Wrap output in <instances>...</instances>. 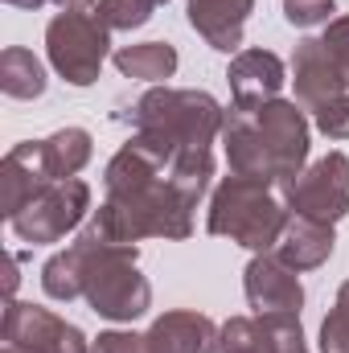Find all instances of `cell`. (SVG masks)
Returning a JSON list of instances; mask_svg holds the SVG:
<instances>
[{
  "mask_svg": "<svg viewBox=\"0 0 349 353\" xmlns=\"http://www.w3.org/2000/svg\"><path fill=\"white\" fill-rule=\"evenodd\" d=\"M243 292H247V304L255 308V316H267V312H296L300 316V308H304L300 271H292L275 251H263L247 263Z\"/></svg>",
  "mask_w": 349,
  "mask_h": 353,
  "instance_id": "obj_10",
  "label": "cell"
},
{
  "mask_svg": "<svg viewBox=\"0 0 349 353\" xmlns=\"http://www.w3.org/2000/svg\"><path fill=\"white\" fill-rule=\"evenodd\" d=\"M90 353H152V350H148L144 333L111 329V333H99V341H90Z\"/></svg>",
  "mask_w": 349,
  "mask_h": 353,
  "instance_id": "obj_27",
  "label": "cell"
},
{
  "mask_svg": "<svg viewBox=\"0 0 349 353\" xmlns=\"http://www.w3.org/2000/svg\"><path fill=\"white\" fill-rule=\"evenodd\" d=\"M333 243H337V239H333V226L292 214L288 230H283L279 243H275V255L292 267V271H312V267H321L333 255Z\"/></svg>",
  "mask_w": 349,
  "mask_h": 353,
  "instance_id": "obj_16",
  "label": "cell"
},
{
  "mask_svg": "<svg viewBox=\"0 0 349 353\" xmlns=\"http://www.w3.org/2000/svg\"><path fill=\"white\" fill-rule=\"evenodd\" d=\"M103 205L90 214V230L107 243L136 247L140 239H189L193 201L181 193L173 161L148 140L132 136L103 173Z\"/></svg>",
  "mask_w": 349,
  "mask_h": 353,
  "instance_id": "obj_1",
  "label": "cell"
},
{
  "mask_svg": "<svg viewBox=\"0 0 349 353\" xmlns=\"http://www.w3.org/2000/svg\"><path fill=\"white\" fill-rule=\"evenodd\" d=\"M288 222H292V210H288L283 189L275 181L230 173L222 176V185L210 197L206 230L263 255V251H275V243L288 230Z\"/></svg>",
  "mask_w": 349,
  "mask_h": 353,
  "instance_id": "obj_4",
  "label": "cell"
},
{
  "mask_svg": "<svg viewBox=\"0 0 349 353\" xmlns=\"http://www.w3.org/2000/svg\"><path fill=\"white\" fill-rule=\"evenodd\" d=\"M115 70L123 79H136V83H165L177 74V50L169 41H140V46H123L111 54Z\"/></svg>",
  "mask_w": 349,
  "mask_h": 353,
  "instance_id": "obj_17",
  "label": "cell"
},
{
  "mask_svg": "<svg viewBox=\"0 0 349 353\" xmlns=\"http://www.w3.org/2000/svg\"><path fill=\"white\" fill-rule=\"evenodd\" d=\"M87 210H90V185L83 176H66V181H50L8 226L21 243L50 247V243H62L66 234H74L83 226Z\"/></svg>",
  "mask_w": 349,
  "mask_h": 353,
  "instance_id": "obj_7",
  "label": "cell"
},
{
  "mask_svg": "<svg viewBox=\"0 0 349 353\" xmlns=\"http://www.w3.org/2000/svg\"><path fill=\"white\" fill-rule=\"evenodd\" d=\"M144 4H148V8H157V4H169V0H144Z\"/></svg>",
  "mask_w": 349,
  "mask_h": 353,
  "instance_id": "obj_31",
  "label": "cell"
},
{
  "mask_svg": "<svg viewBox=\"0 0 349 353\" xmlns=\"http://www.w3.org/2000/svg\"><path fill=\"white\" fill-rule=\"evenodd\" d=\"M283 201L296 218H312L325 226H337L349 214V157L329 152L312 161L300 176L283 185Z\"/></svg>",
  "mask_w": 349,
  "mask_h": 353,
  "instance_id": "obj_8",
  "label": "cell"
},
{
  "mask_svg": "<svg viewBox=\"0 0 349 353\" xmlns=\"http://www.w3.org/2000/svg\"><path fill=\"white\" fill-rule=\"evenodd\" d=\"M90 12H94L111 33H115V29H140V25L152 21V8H148L144 0H99Z\"/></svg>",
  "mask_w": 349,
  "mask_h": 353,
  "instance_id": "obj_23",
  "label": "cell"
},
{
  "mask_svg": "<svg viewBox=\"0 0 349 353\" xmlns=\"http://www.w3.org/2000/svg\"><path fill=\"white\" fill-rule=\"evenodd\" d=\"M337 12L333 0H283V21L296 25V29H317V25H329Z\"/></svg>",
  "mask_w": 349,
  "mask_h": 353,
  "instance_id": "obj_25",
  "label": "cell"
},
{
  "mask_svg": "<svg viewBox=\"0 0 349 353\" xmlns=\"http://www.w3.org/2000/svg\"><path fill=\"white\" fill-rule=\"evenodd\" d=\"M292 83H296V99H300V107H308V111H317V107H325V103H333V99L349 94L346 74L337 70V62H333V54L325 50L321 37H304V41L296 46V58H292Z\"/></svg>",
  "mask_w": 349,
  "mask_h": 353,
  "instance_id": "obj_11",
  "label": "cell"
},
{
  "mask_svg": "<svg viewBox=\"0 0 349 353\" xmlns=\"http://www.w3.org/2000/svg\"><path fill=\"white\" fill-rule=\"evenodd\" d=\"M4 4H12V8H41V4H54V0H4Z\"/></svg>",
  "mask_w": 349,
  "mask_h": 353,
  "instance_id": "obj_30",
  "label": "cell"
},
{
  "mask_svg": "<svg viewBox=\"0 0 349 353\" xmlns=\"http://www.w3.org/2000/svg\"><path fill=\"white\" fill-rule=\"evenodd\" d=\"M136 128L140 140H148L157 152L169 161H181L185 152H210V144L222 136L226 111L210 90H173V87H152L140 94L128 111H119Z\"/></svg>",
  "mask_w": 349,
  "mask_h": 353,
  "instance_id": "obj_3",
  "label": "cell"
},
{
  "mask_svg": "<svg viewBox=\"0 0 349 353\" xmlns=\"http://www.w3.org/2000/svg\"><path fill=\"white\" fill-rule=\"evenodd\" d=\"M230 94H235V107L243 111H255L263 103L279 99V90L288 83V66L271 54V50H239L230 70Z\"/></svg>",
  "mask_w": 349,
  "mask_h": 353,
  "instance_id": "obj_12",
  "label": "cell"
},
{
  "mask_svg": "<svg viewBox=\"0 0 349 353\" xmlns=\"http://www.w3.org/2000/svg\"><path fill=\"white\" fill-rule=\"evenodd\" d=\"M90 152H94V140L87 128H62V132L41 140V165L54 181L79 176L90 165Z\"/></svg>",
  "mask_w": 349,
  "mask_h": 353,
  "instance_id": "obj_18",
  "label": "cell"
},
{
  "mask_svg": "<svg viewBox=\"0 0 349 353\" xmlns=\"http://www.w3.org/2000/svg\"><path fill=\"white\" fill-rule=\"evenodd\" d=\"M46 54L58 79L70 87H90L111 54V29L94 12H58L46 25Z\"/></svg>",
  "mask_w": 349,
  "mask_h": 353,
  "instance_id": "obj_6",
  "label": "cell"
},
{
  "mask_svg": "<svg viewBox=\"0 0 349 353\" xmlns=\"http://www.w3.org/2000/svg\"><path fill=\"white\" fill-rule=\"evenodd\" d=\"M312 123H317V132H325L329 140H349V94L325 103V107H317V111H312Z\"/></svg>",
  "mask_w": 349,
  "mask_h": 353,
  "instance_id": "obj_26",
  "label": "cell"
},
{
  "mask_svg": "<svg viewBox=\"0 0 349 353\" xmlns=\"http://www.w3.org/2000/svg\"><path fill=\"white\" fill-rule=\"evenodd\" d=\"M54 176L41 165V140H25L17 148H8L4 165H0V214L12 222Z\"/></svg>",
  "mask_w": 349,
  "mask_h": 353,
  "instance_id": "obj_13",
  "label": "cell"
},
{
  "mask_svg": "<svg viewBox=\"0 0 349 353\" xmlns=\"http://www.w3.org/2000/svg\"><path fill=\"white\" fill-rule=\"evenodd\" d=\"M0 337H4L0 353H90V341L83 337V329H74L70 321H62L50 308L21 304V300L4 304Z\"/></svg>",
  "mask_w": 349,
  "mask_h": 353,
  "instance_id": "obj_9",
  "label": "cell"
},
{
  "mask_svg": "<svg viewBox=\"0 0 349 353\" xmlns=\"http://www.w3.org/2000/svg\"><path fill=\"white\" fill-rule=\"evenodd\" d=\"M218 353H263L259 316H230V321L222 325Z\"/></svg>",
  "mask_w": 349,
  "mask_h": 353,
  "instance_id": "obj_24",
  "label": "cell"
},
{
  "mask_svg": "<svg viewBox=\"0 0 349 353\" xmlns=\"http://www.w3.org/2000/svg\"><path fill=\"white\" fill-rule=\"evenodd\" d=\"M144 337H148V350L152 353H218L222 325H214L206 312L173 308V312L157 316Z\"/></svg>",
  "mask_w": 349,
  "mask_h": 353,
  "instance_id": "obj_14",
  "label": "cell"
},
{
  "mask_svg": "<svg viewBox=\"0 0 349 353\" xmlns=\"http://www.w3.org/2000/svg\"><path fill=\"white\" fill-rule=\"evenodd\" d=\"M41 288H46L50 300H62V304H70V300L83 296V255H79L74 243L66 251H58L54 259H46V267H41Z\"/></svg>",
  "mask_w": 349,
  "mask_h": 353,
  "instance_id": "obj_20",
  "label": "cell"
},
{
  "mask_svg": "<svg viewBox=\"0 0 349 353\" xmlns=\"http://www.w3.org/2000/svg\"><path fill=\"white\" fill-rule=\"evenodd\" d=\"M259 337H263V353H308L296 312H267V316H259Z\"/></svg>",
  "mask_w": 349,
  "mask_h": 353,
  "instance_id": "obj_21",
  "label": "cell"
},
{
  "mask_svg": "<svg viewBox=\"0 0 349 353\" xmlns=\"http://www.w3.org/2000/svg\"><path fill=\"white\" fill-rule=\"evenodd\" d=\"M321 41H325V50L333 54V62H337V70L346 74V83H349V17H333Z\"/></svg>",
  "mask_w": 349,
  "mask_h": 353,
  "instance_id": "obj_28",
  "label": "cell"
},
{
  "mask_svg": "<svg viewBox=\"0 0 349 353\" xmlns=\"http://www.w3.org/2000/svg\"><path fill=\"white\" fill-rule=\"evenodd\" d=\"M74 247L83 255V300L103 321L132 325L152 308V288L136 267V259H140L136 247L107 243L90 226L79 230Z\"/></svg>",
  "mask_w": 349,
  "mask_h": 353,
  "instance_id": "obj_5",
  "label": "cell"
},
{
  "mask_svg": "<svg viewBox=\"0 0 349 353\" xmlns=\"http://www.w3.org/2000/svg\"><path fill=\"white\" fill-rule=\"evenodd\" d=\"M54 4H58L62 12H90L99 0H54Z\"/></svg>",
  "mask_w": 349,
  "mask_h": 353,
  "instance_id": "obj_29",
  "label": "cell"
},
{
  "mask_svg": "<svg viewBox=\"0 0 349 353\" xmlns=\"http://www.w3.org/2000/svg\"><path fill=\"white\" fill-rule=\"evenodd\" d=\"M251 8L255 0H189V25L206 37L210 50L239 54Z\"/></svg>",
  "mask_w": 349,
  "mask_h": 353,
  "instance_id": "obj_15",
  "label": "cell"
},
{
  "mask_svg": "<svg viewBox=\"0 0 349 353\" xmlns=\"http://www.w3.org/2000/svg\"><path fill=\"white\" fill-rule=\"evenodd\" d=\"M0 90L8 99H37V94H46V66L33 58V50L8 46L0 54Z\"/></svg>",
  "mask_w": 349,
  "mask_h": 353,
  "instance_id": "obj_19",
  "label": "cell"
},
{
  "mask_svg": "<svg viewBox=\"0 0 349 353\" xmlns=\"http://www.w3.org/2000/svg\"><path fill=\"white\" fill-rule=\"evenodd\" d=\"M321 353H349V279L341 283L329 316L321 321Z\"/></svg>",
  "mask_w": 349,
  "mask_h": 353,
  "instance_id": "obj_22",
  "label": "cell"
},
{
  "mask_svg": "<svg viewBox=\"0 0 349 353\" xmlns=\"http://www.w3.org/2000/svg\"><path fill=\"white\" fill-rule=\"evenodd\" d=\"M308 136L312 132L304 111L288 99H271L255 111L230 107L222 123V148H226L230 173L263 176V181H275L279 189L304 173Z\"/></svg>",
  "mask_w": 349,
  "mask_h": 353,
  "instance_id": "obj_2",
  "label": "cell"
}]
</instances>
